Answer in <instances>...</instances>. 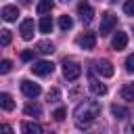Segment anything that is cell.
Returning <instances> with one entry per match:
<instances>
[{"instance_id": "cell-5", "label": "cell", "mask_w": 134, "mask_h": 134, "mask_svg": "<svg viewBox=\"0 0 134 134\" xmlns=\"http://www.w3.org/2000/svg\"><path fill=\"white\" fill-rule=\"evenodd\" d=\"M31 71H34L36 75L44 77V75H50V73L54 71V65H52L50 61H38V63L31 65Z\"/></svg>"}, {"instance_id": "cell-9", "label": "cell", "mask_w": 134, "mask_h": 134, "mask_svg": "<svg viewBox=\"0 0 134 134\" xmlns=\"http://www.w3.org/2000/svg\"><path fill=\"white\" fill-rule=\"evenodd\" d=\"M77 13H80V19H82L84 23H90L92 17H94V10H92V6H90L88 2H80V4H77Z\"/></svg>"}, {"instance_id": "cell-29", "label": "cell", "mask_w": 134, "mask_h": 134, "mask_svg": "<svg viewBox=\"0 0 134 134\" xmlns=\"http://www.w3.org/2000/svg\"><path fill=\"white\" fill-rule=\"evenodd\" d=\"M0 132H6V134H10V132H13V128H10V126H6V124H0Z\"/></svg>"}, {"instance_id": "cell-1", "label": "cell", "mask_w": 134, "mask_h": 134, "mask_svg": "<svg viewBox=\"0 0 134 134\" xmlns=\"http://www.w3.org/2000/svg\"><path fill=\"white\" fill-rule=\"evenodd\" d=\"M98 113H100V105H98L96 100L86 98L84 103H80V105L75 107L73 117H75V124H77L80 128H88V126L98 117Z\"/></svg>"}, {"instance_id": "cell-2", "label": "cell", "mask_w": 134, "mask_h": 134, "mask_svg": "<svg viewBox=\"0 0 134 134\" xmlns=\"http://www.w3.org/2000/svg\"><path fill=\"white\" fill-rule=\"evenodd\" d=\"M63 75H65V80L75 82V80L82 75V67H80L75 61H63Z\"/></svg>"}, {"instance_id": "cell-30", "label": "cell", "mask_w": 134, "mask_h": 134, "mask_svg": "<svg viewBox=\"0 0 134 134\" xmlns=\"http://www.w3.org/2000/svg\"><path fill=\"white\" fill-rule=\"evenodd\" d=\"M128 132H134V124H132V126H128Z\"/></svg>"}, {"instance_id": "cell-10", "label": "cell", "mask_w": 134, "mask_h": 134, "mask_svg": "<svg viewBox=\"0 0 134 134\" xmlns=\"http://www.w3.org/2000/svg\"><path fill=\"white\" fill-rule=\"evenodd\" d=\"M126 44H128V34H126V31H117V34H113V40H111L113 50H124Z\"/></svg>"}, {"instance_id": "cell-8", "label": "cell", "mask_w": 134, "mask_h": 134, "mask_svg": "<svg viewBox=\"0 0 134 134\" xmlns=\"http://www.w3.org/2000/svg\"><path fill=\"white\" fill-rule=\"evenodd\" d=\"M94 71L100 73L103 77H111V75L115 73V69H113V65H111L109 61H96V63H94Z\"/></svg>"}, {"instance_id": "cell-31", "label": "cell", "mask_w": 134, "mask_h": 134, "mask_svg": "<svg viewBox=\"0 0 134 134\" xmlns=\"http://www.w3.org/2000/svg\"><path fill=\"white\" fill-rule=\"evenodd\" d=\"M61 2H69V0H61Z\"/></svg>"}, {"instance_id": "cell-26", "label": "cell", "mask_w": 134, "mask_h": 134, "mask_svg": "<svg viewBox=\"0 0 134 134\" xmlns=\"http://www.w3.org/2000/svg\"><path fill=\"white\" fill-rule=\"evenodd\" d=\"M59 96H61V94H59V90H57V88L48 90V100H50V103H57V100H59Z\"/></svg>"}, {"instance_id": "cell-15", "label": "cell", "mask_w": 134, "mask_h": 134, "mask_svg": "<svg viewBox=\"0 0 134 134\" xmlns=\"http://www.w3.org/2000/svg\"><path fill=\"white\" fill-rule=\"evenodd\" d=\"M111 115L115 119H126V117H130V111L121 105H111Z\"/></svg>"}, {"instance_id": "cell-13", "label": "cell", "mask_w": 134, "mask_h": 134, "mask_svg": "<svg viewBox=\"0 0 134 134\" xmlns=\"http://www.w3.org/2000/svg\"><path fill=\"white\" fill-rule=\"evenodd\" d=\"M36 52H40V54H52L54 52V44L48 42V40H42V42L36 44Z\"/></svg>"}, {"instance_id": "cell-3", "label": "cell", "mask_w": 134, "mask_h": 134, "mask_svg": "<svg viewBox=\"0 0 134 134\" xmlns=\"http://www.w3.org/2000/svg\"><path fill=\"white\" fill-rule=\"evenodd\" d=\"M115 25H117V17H115L113 13H105V15L100 17V27H98L100 36H109Z\"/></svg>"}, {"instance_id": "cell-16", "label": "cell", "mask_w": 134, "mask_h": 134, "mask_svg": "<svg viewBox=\"0 0 134 134\" xmlns=\"http://www.w3.org/2000/svg\"><path fill=\"white\" fill-rule=\"evenodd\" d=\"M52 6H54L52 0H40L38 6H36V10H38V15H48V13L52 10Z\"/></svg>"}, {"instance_id": "cell-28", "label": "cell", "mask_w": 134, "mask_h": 134, "mask_svg": "<svg viewBox=\"0 0 134 134\" xmlns=\"http://www.w3.org/2000/svg\"><path fill=\"white\" fill-rule=\"evenodd\" d=\"M34 52H36V50H23V52H21V59H23V61H31V59H34Z\"/></svg>"}, {"instance_id": "cell-25", "label": "cell", "mask_w": 134, "mask_h": 134, "mask_svg": "<svg viewBox=\"0 0 134 134\" xmlns=\"http://www.w3.org/2000/svg\"><path fill=\"white\" fill-rule=\"evenodd\" d=\"M65 115H67V111H65L63 107H59V109H57V111L52 113V117H54L57 121H63V119H65Z\"/></svg>"}, {"instance_id": "cell-27", "label": "cell", "mask_w": 134, "mask_h": 134, "mask_svg": "<svg viewBox=\"0 0 134 134\" xmlns=\"http://www.w3.org/2000/svg\"><path fill=\"white\" fill-rule=\"evenodd\" d=\"M126 69H128V71H134V52L128 54V59H126Z\"/></svg>"}, {"instance_id": "cell-14", "label": "cell", "mask_w": 134, "mask_h": 134, "mask_svg": "<svg viewBox=\"0 0 134 134\" xmlns=\"http://www.w3.org/2000/svg\"><path fill=\"white\" fill-rule=\"evenodd\" d=\"M90 90H92L96 96H103V94H107V86H105V84H100L96 77H90Z\"/></svg>"}, {"instance_id": "cell-6", "label": "cell", "mask_w": 134, "mask_h": 134, "mask_svg": "<svg viewBox=\"0 0 134 134\" xmlns=\"http://www.w3.org/2000/svg\"><path fill=\"white\" fill-rule=\"evenodd\" d=\"M34 29H36L34 19H23L21 21V27H19V34H21L23 40H31L34 38Z\"/></svg>"}, {"instance_id": "cell-7", "label": "cell", "mask_w": 134, "mask_h": 134, "mask_svg": "<svg viewBox=\"0 0 134 134\" xmlns=\"http://www.w3.org/2000/svg\"><path fill=\"white\" fill-rule=\"evenodd\" d=\"M77 44H80L84 50H92V48L96 46V34L86 31L84 36H80V38H77Z\"/></svg>"}, {"instance_id": "cell-23", "label": "cell", "mask_w": 134, "mask_h": 134, "mask_svg": "<svg viewBox=\"0 0 134 134\" xmlns=\"http://www.w3.org/2000/svg\"><path fill=\"white\" fill-rule=\"evenodd\" d=\"M10 69H13V61H8V59H2V61H0V75H6V73H10Z\"/></svg>"}, {"instance_id": "cell-21", "label": "cell", "mask_w": 134, "mask_h": 134, "mask_svg": "<svg viewBox=\"0 0 134 134\" xmlns=\"http://www.w3.org/2000/svg\"><path fill=\"white\" fill-rule=\"evenodd\" d=\"M40 31L42 34H50L52 31V19L50 17H42L40 19Z\"/></svg>"}, {"instance_id": "cell-11", "label": "cell", "mask_w": 134, "mask_h": 134, "mask_svg": "<svg viewBox=\"0 0 134 134\" xmlns=\"http://www.w3.org/2000/svg\"><path fill=\"white\" fill-rule=\"evenodd\" d=\"M2 19L4 21H8V23H13V21H17V17H19V8L17 6H13V4H8V6H4L2 8Z\"/></svg>"}, {"instance_id": "cell-20", "label": "cell", "mask_w": 134, "mask_h": 134, "mask_svg": "<svg viewBox=\"0 0 134 134\" xmlns=\"http://www.w3.org/2000/svg\"><path fill=\"white\" fill-rule=\"evenodd\" d=\"M59 27H61L63 31L71 29V27H73V19H71L69 15H61V17H59Z\"/></svg>"}, {"instance_id": "cell-24", "label": "cell", "mask_w": 134, "mask_h": 134, "mask_svg": "<svg viewBox=\"0 0 134 134\" xmlns=\"http://www.w3.org/2000/svg\"><path fill=\"white\" fill-rule=\"evenodd\" d=\"M124 13L128 17H134V0H126L124 2Z\"/></svg>"}, {"instance_id": "cell-22", "label": "cell", "mask_w": 134, "mask_h": 134, "mask_svg": "<svg viewBox=\"0 0 134 134\" xmlns=\"http://www.w3.org/2000/svg\"><path fill=\"white\" fill-rule=\"evenodd\" d=\"M10 40H13V34H10L8 29H2V31H0V46H8Z\"/></svg>"}, {"instance_id": "cell-17", "label": "cell", "mask_w": 134, "mask_h": 134, "mask_svg": "<svg viewBox=\"0 0 134 134\" xmlns=\"http://www.w3.org/2000/svg\"><path fill=\"white\" fill-rule=\"evenodd\" d=\"M121 98L124 100H128V103H134V84H126L124 88H121Z\"/></svg>"}, {"instance_id": "cell-12", "label": "cell", "mask_w": 134, "mask_h": 134, "mask_svg": "<svg viewBox=\"0 0 134 134\" xmlns=\"http://www.w3.org/2000/svg\"><path fill=\"white\" fill-rule=\"evenodd\" d=\"M0 109H4V111L15 109V100H13V96L8 92H0Z\"/></svg>"}, {"instance_id": "cell-4", "label": "cell", "mask_w": 134, "mask_h": 134, "mask_svg": "<svg viewBox=\"0 0 134 134\" xmlns=\"http://www.w3.org/2000/svg\"><path fill=\"white\" fill-rule=\"evenodd\" d=\"M21 92H23L25 96H29V98H36V96H40L42 88H40V84L31 82V80H23V82H21Z\"/></svg>"}, {"instance_id": "cell-32", "label": "cell", "mask_w": 134, "mask_h": 134, "mask_svg": "<svg viewBox=\"0 0 134 134\" xmlns=\"http://www.w3.org/2000/svg\"><path fill=\"white\" fill-rule=\"evenodd\" d=\"M111 2H117V0H111Z\"/></svg>"}, {"instance_id": "cell-18", "label": "cell", "mask_w": 134, "mask_h": 134, "mask_svg": "<svg viewBox=\"0 0 134 134\" xmlns=\"http://www.w3.org/2000/svg\"><path fill=\"white\" fill-rule=\"evenodd\" d=\"M25 115H34V117H40L42 115V107L40 105H36V103H29V105H25Z\"/></svg>"}, {"instance_id": "cell-19", "label": "cell", "mask_w": 134, "mask_h": 134, "mask_svg": "<svg viewBox=\"0 0 134 134\" xmlns=\"http://www.w3.org/2000/svg\"><path fill=\"white\" fill-rule=\"evenodd\" d=\"M21 130L27 132V134H40V132H42V126H38V124H34V121H25V124L21 126Z\"/></svg>"}]
</instances>
